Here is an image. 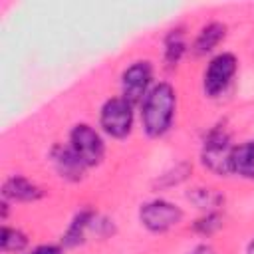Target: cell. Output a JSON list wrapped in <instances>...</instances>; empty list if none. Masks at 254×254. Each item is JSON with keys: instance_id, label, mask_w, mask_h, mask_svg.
<instances>
[{"instance_id": "6da1fadb", "label": "cell", "mask_w": 254, "mask_h": 254, "mask_svg": "<svg viewBox=\"0 0 254 254\" xmlns=\"http://www.w3.org/2000/svg\"><path fill=\"white\" fill-rule=\"evenodd\" d=\"M177 101L179 95L171 81H155L139 105L141 129L149 139H161L173 129Z\"/></svg>"}, {"instance_id": "7a4b0ae2", "label": "cell", "mask_w": 254, "mask_h": 254, "mask_svg": "<svg viewBox=\"0 0 254 254\" xmlns=\"http://www.w3.org/2000/svg\"><path fill=\"white\" fill-rule=\"evenodd\" d=\"M97 123L99 131L105 137L113 141H123L133 133L135 127V105L121 95L109 97L99 107Z\"/></svg>"}, {"instance_id": "3957f363", "label": "cell", "mask_w": 254, "mask_h": 254, "mask_svg": "<svg viewBox=\"0 0 254 254\" xmlns=\"http://www.w3.org/2000/svg\"><path fill=\"white\" fill-rule=\"evenodd\" d=\"M137 216H139L141 226L149 230L151 234H165L177 228L185 220V210L177 202L157 196V198L145 200L139 206Z\"/></svg>"}, {"instance_id": "277c9868", "label": "cell", "mask_w": 254, "mask_h": 254, "mask_svg": "<svg viewBox=\"0 0 254 254\" xmlns=\"http://www.w3.org/2000/svg\"><path fill=\"white\" fill-rule=\"evenodd\" d=\"M67 145L87 169L99 167L107 153L103 133L89 123H75L67 133Z\"/></svg>"}, {"instance_id": "5b68a950", "label": "cell", "mask_w": 254, "mask_h": 254, "mask_svg": "<svg viewBox=\"0 0 254 254\" xmlns=\"http://www.w3.org/2000/svg\"><path fill=\"white\" fill-rule=\"evenodd\" d=\"M238 56L234 52H228V50H222V52H216L204 71H202V91L206 97L210 99H216L220 97L228 87L230 83L234 81V75L238 73Z\"/></svg>"}, {"instance_id": "8992f818", "label": "cell", "mask_w": 254, "mask_h": 254, "mask_svg": "<svg viewBox=\"0 0 254 254\" xmlns=\"http://www.w3.org/2000/svg\"><path fill=\"white\" fill-rule=\"evenodd\" d=\"M234 143L226 127H212L202 141L200 147V161L202 165L216 177H228L230 175V155H232Z\"/></svg>"}, {"instance_id": "52a82bcc", "label": "cell", "mask_w": 254, "mask_h": 254, "mask_svg": "<svg viewBox=\"0 0 254 254\" xmlns=\"http://www.w3.org/2000/svg\"><path fill=\"white\" fill-rule=\"evenodd\" d=\"M121 85V97H125L135 107L141 105L149 89L155 85V67L149 60H137L131 62L119 77Z\"/></svg>"}, {"instance_id": "ba28073f", "label": "cell", "mask_w": 254, "mask_h": 254, "mask_svg": "<svg viewBox=\"0 0 254 254\" xmlns=\"http://www.w3.org/2000/svg\"><path fill=\"white\" fill-rule=\"evenodd\" d=\"M50 163L56 171V175L67 183H81L87 175V167L77 159V155L71 151L67 143H56L50 149Z\"/></svg>"}, {"instance_id": "9c48e42d", "label": "cell", "mask_w": 254, "mask_h": 254, "mask_svg": "<svg viewBox=\"0 0 254 254\" xmlns=\"http://www.w3.org/2000/svg\"><path fill=\"white\" fill-rule=\"evenodd\" d=\"M2 200L8 202H20V204H30V202H38L46 196V190L34 183L32 179L24 177V175H10L4 179L2 183Z\"/></svg>"}, {"instance_id": "30bf717a", "label": "cell", "mask_w": 254, "mask_h": 254, "mask_svg": "<svg viewBox=\"0 0 254 254\" xmlns=\"http://www.w3.org/2000/svg\"><path fill=\"white\" fill-rule=\"evenodd\" d=\"M95 216H97V210H93L89 206L79 208L71 216V220L67 222L64 234H62V242L60 244L64 248H77V246H81L87 240V236L91 234V224H93Z\"/></svg>"}, {"instance_id": "8fae6325", "label": "cell", "mask_w": 254, "mask_h": 254, "mask_svg": "<svg viewBox=\"0 0 254 254\" xmlns=\"http://www.w3.org/2000/svg\"><path fill=\"white\" fill-rule=\"evenodd\" d=\"M226 34H228V26H226L224 22H220V20H210V22H206V24L196 32V36H194V40H192V46H190L192 54H194V56H200V58L212 54V52L224 42Z\"/></svg>"}, {"instance_id": "7c38bea8", "label": "cell", "mask_w": 254, "mask_h": 254, "mask_svg": "<svg viewBox=\"0 0 254 254\" xmlns=\"http://www.w3.org/2000/svg\"><path fill=\"white\" fill-rule=\"evenodd\" d=\"M230 175L254 181V139L234 145L230 155Z\"/></svg>"}, {"instance_id": "4fadbf2b", "label": "cell", "mask_w": 254, "mask_h": 254, "mask_svg": "<svg viewBox=\"0 0 254 254\" xmlns=\"http://www.w3.org/2000/svg\"><path fill=\"white\" fill-rule=\"evenodd\" d=\"M189 52L187 36L181 28L171 30L163 40V62L167 67H177Z\"/></svg>"}, {"instance_id": "5bb4252c", "label": "cell", "mask_w": 254, "mask_h": 254, "mask_svg": "<svg viewBox=\"0 0 254 254\" xmlns=\"http://www.w3.org/2000/svg\"><path fill=\"white\" fill-rule=\"evenodd\" d=\"M28 244H30V238L28 234L18 228V226H10V224H2V230H0V250L4 254H20V252H26L28 250Z\"/></svg>"}, {"instance_id": "9a60e30c", "label": "cell", "mask_w": 254, "mask_h": 254, "mask_svg": "<svg viewBox=\"0 0 254 254\" xmlns=\"http://www.w3.org/2000/svg\"><path fill=\"white\" fill-rule=\"evenodd\" d=\"M189 200L200 208L202 212H210V210H218V206H222L224 202V196L220 192H216L214 189H204V187H196V189H190V192L187 194Z\"/></svg>"}, {"instance_id": "2e32d148", "label": "cell", "mask_w": 254, "mask_h": 254, "mask_svg": "<svg viewBox=\"0 0 254 254\" xmlns=\"http://www.w3.org/2000/svg\"><path fill=\"white\" fill-rule=\"evenodd\" d=\"M222 228V216L218 210H210V212H202L194 222H192V230L200 236H212L216 230Z\"/></svg>"}, {"instance_id": "e0dca14e", "label": "cell", "mask_w": 254, "mask_h": 254, "mask_svg": "<svg viewBox=\"0 0 254 254\" xmlns=\"http://www.w3.org/2000/svg\"><path fill=\"white\" fill-rule=\"evenodd\" d=\"M190 171H192V167H190L187 161H181V163H177L175 167H171L169 171H165L163 175H159L157 183H159V187H163V189H171V187H175V185H181V183L190 175Z\"/></svg>"}, {"instance_id": "ac0fdd59", "label": "cell", "mask_w": 254, "mask_h": 254, "mask_svg": "<svg viewBox=\"0 0 254 254\" xmlns=\"http://www.w3.org/2000/svg\"><path fill=\"white\" fill-rule=\"evenodd\" d=\"M91 234H95L99 238H109V236L115 234V222L97 212V216H95V220L91 224Z\"/></svg>"}, {"instance_id": "d6986e66", "label": "cell", "mask_w": 254, "mask_h": 254, "mask_svg": "<svg viewBox=\"0 0 254 254\" xmlns=\"http://www.w3.org/2000/svg\"><path fill=\"white\" fill-rule=\"evenodd\" d=\"M64 246L62 244H52V242H48V244H38V246H34V248H30L26 254H64Z\"/></svg>"}, {"instance_id": "ffe728a7", "label": "cell", "mask_w": 254, "mask_h": 254, "mask_svg": "<svg viewBox=\"0 0 254 254\" xmlns=\"http://www.w3.org/2000/svg\"><path fill=\"white\" fill-rule=\"evenodd\" d=\"M187 254H218V252H216L214 246H210L208 242H198V244H194Z\"/></svg>"}, {"instance_id": "44dd1931", "label": "cell", "mask_w": 254, "mask_h": 254, "mask_svg": "<svg viewBox=\"0 0 254 254\" xmlns=\"http://www.w3.org/2000/svg\"><path fill=\"white\" fill-rule=\"evenodd\" d=\"M244 254H254V236L248 240V244H246V250H244Z\"/></svg>"}]
</instances>
